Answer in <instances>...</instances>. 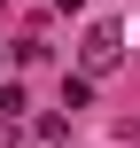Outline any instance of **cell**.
<instances>
[{
    "mask_svg": "<svg viewBox=\"0 0 140 148\" xmlns=\"http://www.w3.org/2000/svg\"><path fill=\"white\" fill-rule=\"evenodd\" d=\"M16 109H23V86H16V78H0V117H16Z\"/></svg>",
    "mask_w": 140,
    "mask_h": 148,
    "instance_id": "3",
    "label": "cell"
},
{
    "mask_svg": "<svg viewBox=\"0 0 140 148\" xmlns=\"http://www.w3.org/2000/svg\"><path fill=\"white\" fill-rule=\"evenodd\" d=\"M86 101H94V78H86V70H78V78H62V109H86Z\"/></svg>",
    "mask_w": 140,
    "mask_h": 148,
    "instance_id": "2",
    "label": "cell"
},
{
    "mask_svg": "<svg viewBox=\"0 0 140 148\" xmlns=\"http://www.w3.org/2000/svg\"><path fill=\"white\" fill-rule=\"evenodd\" d=\"M117 55H125V31H117V23H94V31H86V47H78V62H86V78H101V70H117Z\"/></svg>",
    "mask_w": 140,
    "mask_h": 148,
    "instance_id": "1",
    "label": "cell"
}]
</instances>
